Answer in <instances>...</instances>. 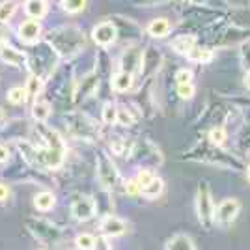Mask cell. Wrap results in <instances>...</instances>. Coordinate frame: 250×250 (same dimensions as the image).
I'll return each instance as SVG.
<instances>
[{"label": "cell", "mask_w": 250, "mask_h": 250, "mask_svg": "<svg viewBox=\"0 0 250 250\" xmlns=\"http://www.w3.org/2000/svg\"><path fill=\"white\" fill-rule=\"evenodd\" d=\"M183 159L194 161V163H204V165L222 168V170H243L245 168L243 159H239L237 155H231L229 151H224L222 146H215L209 140L196 144L192 149H188Z\"/></svg>", "instance_id": "cell-1"}, {"label": "cell", "mask_w": 250, "mask_h": 250, "mask_svg": "<svg viewBox=\"0 0 250 250\" xmlns=\"http://www.w3.org/2000/svg\"><path fill=\"white\" fill-rule=\"evenodd\" d=\"M45 42L49 43L56 51V54L63 60H71L86 49L84 32L75 24H67V26H60V28L51 30L47 34Z\"/></svg>", "instance_id": "cell-2"}, {"label": "cell", "mask_w": 250, "mask_h": 250, "mask_svg": "<svg viewBox=\"0 0 250 250\" xmlns=\"http://www.w3.org/2000/svg\"><path fill=\"white\" fill-rule=\"evenodd\" d=\"M65 124L69 133L84 142H95L99 138V125L90 116L83 112H67L65 114Z\"/></svg>", "instance_id": "cell-3"}, {"label": "cell", "mask_w": 250, "mask_h": 250, "mask_svg": "<svg viewBox=\"0 0 250 250\" xmlns=\"http://www.w3.org/2000/svg\"><path fill=\"white\" fill-rule=\"evenodd\" d=\"M215 200H213V192L209 187L208 181H202L196 190V215H198V222L202 224L204 229H211L215 226Z\"/></svg>", "instance_id": "cell-4"}, {"label": "cell", "mask_w": 250, "mask_h": 250, "mask_svg": "<svg viewBox=\"0 0 250 250\" xmlns=\"http://www.w3.org/2000/svg\"><path fill=\"white\" fill-rule=\"evenodd\" d=\"M95 163H97V179H99V183L103 185L104 190H110V192H112V190H116L120 185H124L118 168H116V165L112 163V159L106 155L104 151H99V153H97Z\"/></svg>", "instance_id": "cell-5"}, {"label": "cell", "mask_w": 250, "mask_h": 250, "mask_svg": "<svg viewBox=\"0 0 250 250\" xmlns=\"http://www.w3.org/2000/svg\"><path fill=\"white\" fill-rule=\"evenodd\" d=\"M26 228L43 245H56L62 239V229L45 219L30 217V219H26Z\"/></svg>", "instance_id": "cell-6"}, {"label": "cell", "mask_w": 250, "mask_h": 250, "mask_svg": "<svg viewBox=\"0 0 250 250\" xmlns=\"http://www.w3.org/2000/svg\"><path fill=\"white\" fill-rule=\"evenodd\" d=\"M131 159L140 163V165H146L147 168L161 167L163 165V153L161 149L151 142V140H142V142H135V147L131 151Z\"/></svg>", "instance_id": "cell-7"}, {"label": "cell", "mask_w": 250, "mask_h": 250, "mask_svg": "<svg viewBox=\"0 0 250 250\" xmlns=\"http://www.w3.org/2000/svg\"><path fill=\"white\" fill-rule=\"evenodd\" d=\"M49 49H51V45L45 42V51H38L32 58H28L32 75L42 77L43 81H45V79H49V77L52 75V71H54V60L58 58V54H56V52H52L49 58H45V54L49 52Z\"/></svg>", "instance_id": "cell-8"}, {"label": "cell", "mask_w": 250, "mask_h": 250, "mask_svg": "<svg viewBox=\"0 0 250 250\" xmlns=\"http://www.w3.org/2000/svg\"><path fill=\"white\" fill-rule=\"evenodd\" d=\"M250 40V28H243L237 24L226 26L219 32V36L213 40L217 47H235V45H243L245 42Z\"/></svg>", "instance_id": "cell-9"}, {"label": "cell", "mask_w": 250, "mask_h": 250, "mask_svg": "<svg viewBox=\"0 0 250 250\" xmlns=\"http://www.w3.org/2000/svg\"><path fill=\"white\" fill-rule=\"evenodd\" d=\"M97 211V204L95 198L88 196V194H77L75 200L71 202V215L73 219H77L79 222H88L95 217Z\"/></svg>", "instance_id": "cell-10"}, {"label": "cell", "mask_w": 250, "mask_h": 250, "mask_svg": "<svg viewBox=\"0 0 250 250\" xmlns=\"http://www.w3.org/2000/svg\"><path fill=\"white\" fill-rule=\"evenodd\" d=\"M241 211V204L235 198L222 200L217 209H215V224H219L222 228H228L233 220L237 219Z\"/></svg>", "instance_id": "cell-11"}, {"label": "cell", "mask_w": 250, "mask_h": 250, "mask_svg": "<svg viewBox=\"0 0 250 250\" xmlns=\"http://www.w3.org/2000/svg\"><path fill=\"white\" fill-rule=\"evenodd\" d=\"M142 58H144V51L140 47L127 45L122 52V58H120V69L131 75H138L140 67H142Z\"/></svg>", "instance_id": "cell-12"}, {"label": "cell", "mask_w": 250, "mask_h": 250, "mask_svg": "<svg viewBox=\"0 0 250 250\" xmlns=\"http://www.w3.org/2000/svg\"><path fill=\"white\" fill-rule=\"evenodd\" d=\"M99 90V75L97 73H88L81 79V83L77 84L75 88V103H81V101H86L88 97H92Z\"/></svg>", "instance_id": "cell-13"}, {"label": "cell", "mask_w": 250, "mask_h": 250, "mask_svg": "<svg viewBox=\"0 0 250 250\" xmlns=\"http://www.w3.org/2000/svg\"><path fill=\"white\" fill-rule=\"evenodd\" d=\"M118 28H116L114 22H99L97 26H95L94 30H92V38H94V42L99 45V47H110L112 43H116L118 40Z\"/></svg>", "instance_id": "cell-14"}, {"label": "cell", "mask_w": 250, "mask_h": 250, "mask_svg": "<svg viewBox=\"0 0 250 250\" xmlns=\"http://www.w3.org/2000/svg\"><path fill=\"white\" fill-rule=\"evenodd\" d=\"M163 63V54L157 47H147L144 51V58H142V67H140V77L144 79H151L153 75L159 71Z\"/></svg>", "instance_id": "cell-15"}, {"label": "cell", "mask_w": 250, "mask_h": 250, "mask_svg": "<svg viewBox=\"0 0 250 250\" xmlns=\"http://www.w3.org/2000/svg\"><path fill=\"white\" fill-rule=\"evenodd\" d=\"M99 229H101L103 235H106L108 239H112V237L124 235L125 231H127V222L122 220L120 217H114L112 213H106L103 219H101Z\"/></svg>", "instance_id": "cell-16"}, {"label": "cell", "mask_w": 250, "mask_h": 250, "mask_svg": "<svg viewBox=\"0 0 250 250\" xmlns=\"http://www.w3.org/2000/svg\"><path fill=\"white\" fill-rule=\"evenodd\" d=\"M19 40L24 43H28V45H34V43L40 42V38H42V24L38 19H30V21H24L19 26Z\"/></svg>", "instance_id": "cell-17"}, {"label": "cell", "mask_w": 250, "mask_h": 250, "mask_svg": "<svg viewBox=\"0 0 250 250\" xmlns=\"http://www.w3.org/2000/svg\"><path fill=\"white\" fill-rule=\"evenodd\" d=\"M0 60L6 63V65H11V67H21L28 62V56L24 52L17 51L15 47H8V45H0Z\"/></svg>", "instance_id": "cell-18"}, {"label": "cell", "mask_w": 250, "mask_h": 250, "mask_svg": "<svg viewBox=\"0 0 250 250\" xmlns=\"http://www.w3.org/2000/svg\"><path fill=\"white\" fill-rule=\"evenodd\" d=\"M196 45H198V38L192 36V34H181V36H176V38L172 40V43H170V47H172L177 54H183V56H187L188 52L192 51Z\"/></svg>", "instance_id": "cell-19"}, {"label": "cell", "mask_w": 250, "mask_h": 250, "mask_svg": "<svg viewBox=\"0 0 250 250\" xmlns=\"http://www.w3.org/2000/svg\"><path fill=\"white\" fill-rule=\"evenodd\" d=\"M135 84V75L127 73V71H118L112 75V81H110V88L114 90L116 94H127Z\"/></svg>", "instance_id": "cell-20"}, {"label": "cell", "mask_w": 250, "mask_h": 250, "mask_svg": "<svg viewBox=\"0 0 250 250\" xmlns=\"http://www.w3.org/2000/svg\"><path fill=\"white\" fill-rule=\"evenodd\" d=\"M165 249L167 250H194L196 249V243L194 239L187 235V233H176L172 235L170 239L165 243Z\"/></svg>", "instance_id": "cell-21"}, {"label": "cell", "mask_w": 250, "mask_h": 250, "mask_svg": "<svg viewBox=\"0 0 250 250\" xmlns=\"http://www.w3.org/2000/svg\"><path fill=\"white\" fill-rule=\"evenodd\" d=\"M146 32L151 38L161 40V38H167L168 34L172 32V24H170V21H168L167 17H157V19H153L146 26Z\"/></svg>", "instance_id": "cell-22"}, {"label": "cell", "mask_w": 250, "mask_h": 250, "mask_svg": "<svg viewBox=\"0 0 250 250\" xmlns=\"http://www.w3.org/2000/svg\"><path fill=\"white\" fill-rule=\"evenodd\" d=\"M24 11L30 19H42L47 13V0H26L24 2Z\"/></svg>", "instance_id": "cell-23"}, {"label": "cell", "mask_w": 250, "mask_h": 250, "mask_svg": "<svg viewBox=\"0 0 250 250\" xmlns=\"http://www.w3.org/2000/svg\"><path fill=\"white\" fill-rule=\"evenodd\" d=\"M56 206V198H54V194L49 192V190H43V192H38L36 196H34V208L38 209V211H51L52 208Z\"/></svg>", "instance_id": "cell-24"}, {"label": "cell", "mask_w": 250, "mask_h": 250, "mask_svg": "<svg viewBox=\"0 0 250 250\" xmlns=\"http://www.w3.org/2000/svg\"><path fill=\"white\" fill-rule=\"evenodd\" d=\"M163 190H165V181L161 179V177H155L149 185H146V187L140 188V194L144 196V198L147 200H155L159 198L161 194H163Z\"/></svg>", "instance_id": "cell-25"}, {"label": "cell", "mask_w": 250, "mask_h": 250, "mask_svg": "<svg viewBox=\"0 0 250 250\" xmlns=\"http://www.w3.org/2000/svg\"><path fill=\"white\" fill-rule=\"evenodd\" d=\"M235 144H237V149L241 153H245V155L250 153V122H247V120H245V124L239 129V133H237Z\"/></svg>", "instance_id": "cell-26"}, {"label": "cell", "mask_w": 250, "mask_h": 250, "mask_svg": "<svg viewBox=\"0 0 250 250\" xmlns=\"http://www.w3.org/2000/svg\"><path fill=\"white\" fill-rule=\"evenodd\" d=\"M187 58L190 62H198V63H209L213 60V51L209 47H200L196 45L192 51L187 54Z\"/></svg>", "instance_id": "cell-27"}, {"label": "cell", "mask_w": 250, "mask_h": 250, "mask_svg": "<svg viewBox=\"0 0 250 250\" xmlns=\"http://www.w3.org/2000/svg\"><path fill=\"white\" fill-rule=\"evenodd\" d=\"M43 81L42 77H38V75H32L30 79H28V83H26V101H36V97L40 95L43 88Z\"/></svg>", "instance_id": "cell-28"}, {"label": "cell", "mask_w": 250, "mask_h": 250, "mask_svg": "<svg viewBox=\"0 0 250 250\" xmlns=\"http://www.w3.org/2000/svg\"><path fill=\"white\" fill-rule=\"evenodd\" d=\"M208 140L215 146H224V142L228 140V131L224 125H213L208 133Z\"/></svg>", "instance_id": "cell-29"}, {"label": "cell", "mask_w": 250, "mask_h": 250, "mask_svg": "<svg viewBox=\"0 0 250 250\" xmlns=\"http://www.w3.org/2000/svg\"><path fill=\"white\" fill-rule=\"evenodd\" d=\"M17 8H19L17 0H2L0 2V22H10Z\"/></svg>", "instance_id": "cell-30"}, {"label": "cell", "mask_w": 250, "mask_h": 250, "mask_svg": "<svg viewBox=\"0 0 250 250\" xmlns=\"http://www.w3.org/2000/svg\"><path fill=\"white\" fill-rule=\"evenodd\" d=\"M32 116L36 122H47V118L51 116V104L45 101H36L32 106Z\"/></svg>", "instance_id": "cell-31"}, {"label": "cell", "mask_w": 250, "mask_h": 250, "mask_svg": "<svg viewBox=\"0 0 250 250\" xmlns=\"http://www.w3.org/2000/svg\"><path fill=\"white\" fill-rule=\"evenodd\" d=\"M97 243H99V241L95 239L92 233H81V235L75 237V247H77V249H83V250L97 249V247H99Z\"/></svg>", "instance_id": "cell-32"}, {"label": "cell", "mask_w": 250, "mask_h": 250, "mask_svg": "<svg viewBox=\"0 0 250 250\" xmlns=\"http://www.w3.org/2000/svg\"><path fill=\"white\" fill-rule=\"evenodd\" d=\"M6 97H8V101H10L11 104H22L24 101H26V88L15 86V88L8 90Z\"/></svg>", "instance_id": "cell-33"}, {"label": "cell", "mask_w": 250, "mask_h": 250, "mask_svg": "<svg viewBox=\"0 0 250 250\" xmlns=\"http://www.w3.org/2000/svg\"><path fill=\"white\" fill-rule=\"evenodd\" d=\"M103 122L106 125H114L118 124V104L114 103H104L103 106Z\"/></svg>", "instance_id": "cell-34"}, {"label": "cell", "mask_w": 250, "mask_h": 250, "mask_svg": "<svg viewBox=\"0 0 250 250\" xmlns=\"http://www.w3.org/2000/svg\"><path fill=\"white\" fill-rule=\"evenodd\" d=\"M135 124V116L127 106H118V125L122 127H131Z\"/></svg>", "instance_id": "cell-35"}, {"label": "cell", "mask_w": 250, "mask_h": 250, "mask_svg": "<svg viewBox=\"0 0 250 250\" xmlns=\"http://www.w3.org/2000/svg\"><path fill=\"white\" fill-rule=\"evenodd\" d=\"M155 172H153V168H147V167H142L138 172H136V179H138V183H140V187H146L149 185L153 179H155Z\"/></svg>", "instance_id": "cell-36"}, {"label": "cell", "mask_w": 250, "mask_h": 250, "mask_svg": "<svg viewBox=\"0 0 250 250\" xmlns=\"http://www.w3.org/2000/svg\"><path fill=\"white\" fill-rule=\"evenodd\" d=\"M177 95L183 99V101H190L194 95H196V88L192 83L187 84H177Z\"/></svg>", "instance_id": "cell-37"}, {"label": "cell", "mask_w": 250, "mask_h": 250, "mask_svg": "<svg viewBox=\"0 0 250 250\" xmlns=\"http://www.w3.org/2000/svg\"><path fill=\"white\" fill-rule=\"evenodd\" d=\"M86 0H62V8L67 13H79L84 10Z\"/></svg>", "instance_id": "cell-38"}, {"label": "cell", "mask_w": 250, "mask_h": 250, "mask_svg": "<svg viewBox=\"0 0 250 250\" xmlns=\"http://www.w3.org/2000/svg\"><path fill=\"white\" fill-rule=\"evenodd\" d=\"M174 81L176 84H187V83H192L194 81V73L187 69V67H181V69H177L176 75H174Z\"/></svg>", "instance_id": "cell-39"}, {"label": "cell", "mask_w": 250, "mask_h": 250, "mask_svg": "<svg viewBox=\"0 0 250 250\" xmlns=\"http://www.w3.org/2000/svg\"><path fill=\"white\" fill-rule=\"evenodd\" d=\"M140 183H138V179H129V181H125L124 183V192L125 194H129V196H138L140 194Z\"/></svg>", "instance_id": "cell-40"}, {"label": "cell", "mask_w": 250, "mask_h": 250, "mask_svg": "<svg viewBox=\"0 0 250 250\" xmlns=\"http://www.w3.org/2000/svg\"><path fill=\"white\" fill-rule=\"evenodd\" d=\"M241 62H243V67L249 71L250 69V40L241 45Z\"/></svg>", "instance_id": "cell-41"}, {"label": "cell", "mask_w": 250, "mask_h": 250, "mask_svg": "<svg viewBox=\"0 0 250 250\" xmlns=\"http://www.w3.org/2000/svg\"><path fill=\"white\" fill-rule=\"evenodd\" d=\"M229 8H235V10H247L250 8V0H226Z\"/></svg>", "instance_id": "cell-42"}, {"label": "cell", "mask_w": 250, "mask_h": 250, "mask_svg": "<svg viewBox=\"0 0 250 250\" xmlns=\"http://www.w3.org/2000/svg\"><path fill=\"white\" fill-rule=\"evenodd\" d=\"M8 159H10V149L0 144V163H8Z\"/></svg>", "instance_id": "cell-43"}, {"label": "cell", "mask_w": 250, "mask_h": 250, "mask_svg": "<svg viewBox=\"0 0 250 250\" xmlns=\"http://www.w3.org/2000/svg\"><path fill=\"white\" fill-rule=\"evenodd\" d=\"M8 196H10V187L4 185V183H0V202L8 200Z\"/></svg>", "instance_id": "cell-44"}, {"label": "cell", "mask_w": 250, "mask_h": 250, "mask_svg": "<svg viewBox=\"0 0 250 250\" xmlns=\"http://www.w3.org/2000/svg\"><path fill=\"white\" fill-rule=\"evenodd\" d=\"M165 2H172V0H140L142 6H161Z\"/></svg>", "instance_id": "cell-45"}, {"label": "cell", "mask_w": 250, "mask_h": 250, "mask_svg": "<svg viewBox=\"0 0 250 250\" xmlns=\"http://www.w3.org/2000/svg\"><path fill=\"white\" fill-rule=\"evenodd\" d=\"M245 86L250 90V69L247 71V75H245Z\"/></svg>", "instance_id": "cell-46"}, {"label": "cell", "mask_w": 250, "mask_h": 250, "mask_svg": "<svg viewBox=\"0 0 250 250\" xmlns=\"http://www.w3.org/2000/svg\"><path fill=\"white\" fill-rule=\"evenodd\" d=\"M208 0H190V4H206Z\"/></svg>", "instance_id": "cell-47"}, {"label": "cell", "mask_w": 250, "mask_h": 250, "mask_svg": "<svg viewBox=\"0 0 250 250\" xmlns=\"http://www.w3.org/2000/svg\"><path fill=\"white\" fill-rule=\"evenodd\" d=\"M245 120H247V122H250V108H249V112H245Z\"/></svg>", "instance_id": "cell-48"}, {"label": "cell", "mask_w": 250, "mask_h": 250, "mask_svg": "<svg viewBox=\"0 0 250 250\" xmlns=\"http://www.w3.org/2000/svg\"><path fill=\"white\" fill-rule=\"evenodd\" d=\"M247 179H249V181H250V165H249V167H247Z\"/></svg>", "instance_id": "cell-49"}, {"label": "cell", "mask_w": 250, "mask_h": 250, "mask_svg": "<svg viewBox=\"0 0 250 250\" xmlns=\"http://www.w3.org/2000/svg\"><path fill=\"white\" fill-rule=\"evenodd\" d=\"M2 120H4V110L0 108V122H2Z\"/></svg>", "instance_id": "cell-50"}]
</instances>
